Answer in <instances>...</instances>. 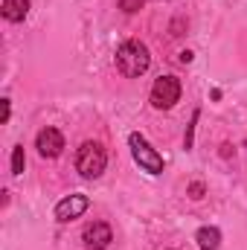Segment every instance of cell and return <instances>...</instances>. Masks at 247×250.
I'll return each instance as SVG.
<instances>
[{
  "label": "cell",
  "mask_w": 247,
  "mask_h": 250,
  "mask_svg": "<svg viewBox=\"0 0 247 250\" xmlns=\"http://www.w3.org/2000/svg\"><path fill=\"white\" fill-rule=\"evenodd\" d=\"M148 64H151V56H148V47L145 44H140V41H125V44H120V50H117V67H120L123 76L137 79V76H143L148 70Z\"/></svg>",
  "instance_id": "6da1fadb"
},
{
  "label": "cell",
  "mask_w": 247,
  "mask_h": 250,
  "mask_svg": "<svg viewBox=\"0 0 247 250\" xmlns=\"http://www.w3.org/2000/svg\"><path fill=\"white\" fill-rule=\"evenodd\" d=\"M108 166V154L99 143H82L76 151V172L82 178H99Z\"/></svg>",
  "instance_id": "7a4b0ae2"
},
{
  "label": "cell",
  "mask_w": 247,
  "mask_h": 250,
  "mask_svg": "<svg viewBox=\"0 0 247 250\" xmlns=\"http://www.w3.org/2000/svg\"><path fill=\"white\" fill-rule=\"evenodd\" d=\"M128 146H131V154H134V160H137V166L143 169V172H148V175H160L163 172V157L151 148V143L143 137V134H131L128 137Z\"/></svg>",
  "instance_id": "3957f363"
},
{
  "label": "cell",
  "mask_w": 247,
  "mask_h": 250,
  "mask_svg": "<svg viewBox=\"0 0 247 250\" xmlns=\"http://www.w3.org/2000/svg\"><path fill=\"white\" fill-rule=\"evenodd\" d=\"M181 102V82L178 76H160L151 87V105L157 111H169Z\"/></svg>",
  "instance_id": "277c9868"
},
{
  "label": "cell",
  "mask_w": 247,
  "mask_h": 250,
  "mask_svg": "<svg viewBox=\"0 0 247 250\" xmlns=\"http://www.w3.org/2000/svg\"><path fill=\"white\" fill-rule=\"evenodd\" d=\"M35 148L41 157H59L64 148V134L59 128H41L35 137Z\"/></svg>",
  "instance_id": "5b68a950"
},
{
  "label": "cell",
  "mask_w": 247,
  "mask_h": 250,
  "mask_svg": "<svg viewBox=\"0 0 247 250\" xmlns=\"http://www.w3.org/2000/svg\"><path fill=\"white\" fill-rule=\"evenodd\" d=\"M90 207V201H87V195H70V198H64L56 204V221H73V218H79L84 209Z\"/></svg>",
  "instance_id": "8992f818"
},
{
  "label": "cell",
  "mask_w": 247,
  "mask_h": 250,
  "mask_svg": "<svg viewBox=\"0 0 247 250\" xmlns=\"http://www.w3.org/2000/svg\"><path fill=\"white\" fill-rule=\"evenodd\" d=\"M111 242H114V233L105 221H93L84 227V245L90 250H105Z\"/></svg>",
  "instance_id": "52a82bcc"
},
{
  "label": "cell",
  "mask_w": 247,
  "mask_h": 250,
  "mask_svg": "<svg viewBox=\"0 0 247 250\" xmlns=\"http://www.w3.org/2000/svg\"><path fill=\"white\" fill-rule=\"evenodd\" d=\"M195 242L201 250H218L221 248V230L218 227H201L195 233Z\"/></svg>",
  "instance_id": "ba28073f"
},
{
  "label": "cell",
  "mask_w": 247,
  "mask_h": 250,
  "mask_svg": "<svg viewBox=\"0 0 247 250\" xmlns=\"http://www.w3.org/2000/svg\"><path fill=\"white\" fill-rule=\"evenodd\" d=\"M29 15V0H3V18L12 23H21Z\"/></svg>",
  "instance_id": "9c48e42d"
},
{
  "label": "cell",
  "mask_w": 247,
  "mask_h": 250,
  "mask_svg": "<svg viewBox=\"0 0 247 250\" xmlns=\"http://www.w3.org/2000/svg\"><path fill=\"white\" fill-rule=\"evenodd\" d=\"M23 166H26L23 146H15V148H12V175H23Z\"/></svg>",
  "instance_id": "30bf717a"
},
{
  "label": "cell",
  "mask_w": 247,
  "mask_h": 250,
  "mask_svg": "<svg viewBox=\"0 0 247 250\" xmlns=\"http://www.w3.org/2000/svg\"><path fill=\"white\" fill-rule=\"evenodd\" d=\"M143 3H145V0H120V9H123L125 15H134V12L143 9Z\"/></svg>",
  "instance_id": "8fae6325"
},
{
  "label": "cell",
  "mask_w": 247,
  "mask_h": 250,
  "mask_svg": "<svg viewBox=\"0 0 247 250\" xmlns=\"http://www.w3.org/2000/svg\"><path fill=\"white\" fill-rule=\"evenodd\" d=\"M189 198H195V201H198V198H204V184H198V181H195V184H189Z\"/></svg>",
  "instance_id": "7c38bea8"
},
{
  "label": "cell",
  "mask_w": 247,
  "mask_h": 250,
  "mask_svg": "<svg viewBox=\"0 0 247 250\" xmlns=\"http://www.w3.org/2000/svg\"><path fill=\"white\" fill-rule=\"evenodd\" d=\"M9 111H12V102L3 99V123H9Z\"/></svg>",
  "instance_id": "4fadbf2b"
}]
</instances>
